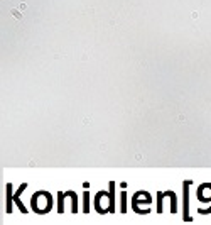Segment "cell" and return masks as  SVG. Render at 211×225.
Returning a JSON list of instances; mask_svg holds the SVG:
<instances>
[{
	"instance_id": "cell-1",
	"label": "cell",
	"mask_w": 211,
	"mask_h": 225,
	"mask_svg": "<svg viewBox=\"0 0 211 225\" xmlns=\"http://www.w3.org/2000/svg\"><path fill=\"white\" fill-rule=\"evenodd\" d=\"M189 185H191V181H186V183H184V220H186V222H191V217L188 213V205H189V203H188V193H189L188 188H189Z\"/></svg>"
},
{
	"instance_id": "cell-2",
	"label": "cell",
	"mask_w": 211,
	"mask_h": 225,
	"mask_svg": "<svg viewBox=\"0 0 211 225\" xmlns=\"http://www.w3.org/2000/svg\"><path fill=\"white\" fill-rule=\"evenodd\" d=\"M12 185H7V212H12Z\"/></svg>"
},
{
	"instance_id": "cell-3",
	"label": "cell",
	"mask_w": 211,
	"mask_h": 225,
	"mask_svg": "<svg viewBox=\"0 0 211 225\" xmlns=\"http://www.w3.org/2000/svg\"><path fill=\"white\" fill-rule=\"evenodd\" d=\"M83 198H85L83 212H85V213H88V212H90V195H88V191H85V193H83Z\"/></svg>"
},
{
	"instance_id": "cell-4",
	"label": "cell",
	"mask_w": 211,
	"mask_h": 225,
	"mask_svg": "<svg viewBox=\"0 0 211 225\" xmlns=\"http://www.w3.org/2000/svg\"><path fill=\"white\" fill-rule=\"evenodd\" d=\"M162 198H164V193H157V212L159 213L162 212Z\"/></svg>"
},
{
	"instance_id": "cell-5",
	"label": "cell",
	"mask_w": 211,
	"mask_h": 225,
	"mask_svg": "<svg viewBox=\"0 0 211 225\" xmlns=\"http://www.w3.org/2000/svg\"><path fill=\"white\" fill-rule=\"evenodd\" d=\"M120 210H122V213H125V212H127V193H122V208H120Z\"/></svg>"
},
{
	"instance_id": "cell-6",
	"label": "cell",
	"mask_w": 211,
	"mask_h": 225,
	"mask_svg": "<svg viewBox=\"0 0 211 225\" xmlns=\"http://www.w3.org/2000/svg\"><path fill=\"white\" fill-rule=\"evenodd\" d=\"M171 201H172V203H171V212L176 213V210H177V208H176V195H174L172 191H171Z\"/></svg>"
}]
</instances>
